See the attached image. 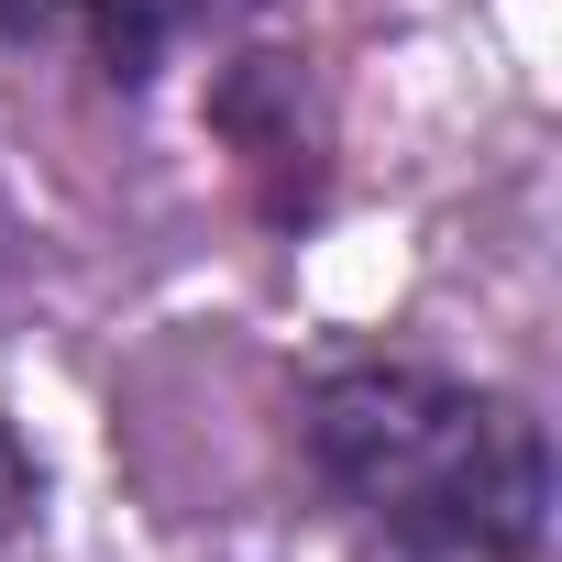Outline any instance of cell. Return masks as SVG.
Instances as JSON below:
<instances>
[{
	"label": "cell",
	"mask_w": 562,
	"mask_h": 562,
	"mask_svg": "<svg viewBox=\"0 0 562 562\" xmlns=\"http://www.w3.org/2000/svg\"><path fill=\"white\" fill-rule=\"evenodd\" d=\"M310 474L419 562H540L551 441L529 397L419 353H353L310 386Z\"/></svg>",
	"instance_id": "6da1fadb"
},
{
	"label": "cell",
	"mask_w": 562,
	"mask_h": 562,
	"mask_svg": "<svg viewBox=\"0 0 562 562\" xmlns=\"http://www.w3.org/2000/svg\"><path fill=\"white\" fill-rule=\"evenodd\" d=\"M221 0H0V34L12 45H89L111 78H155V56L177 34H199Z\"/></svg>",
	"instance_id": "7a4b0ae2"
},
{
	"label": "cell",
	"mask_w": 562,
	"mask_h": 562,
	"mask_svg": "<svg viewBox=\"0 0 562 562\" xmlns=\"http://www.w3.org/2000/svg\"><path fill=\"white\" fill-rule=\"evenodd\" d=\"M34 529H45V463L23 452V430H12V419H0V562H12Z\"/></svg>",
	"instance_id": "3957f363"
}]
</instances>
